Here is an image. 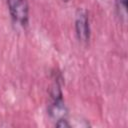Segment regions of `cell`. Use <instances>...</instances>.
<instances>
[{
  "mask_svg": "<svg viewBox=\"0 0 128 128\" xmlns=\"http://www.w3.org/2000/svg\"><path fill=\"white\" fill-rule=\"evenodd\" d=\"M12 18L23 26L28 24L29 9L26 0H7Z\"/></svg>",
  "mask_w": 128,
  "mask_h": 128,
  "instance_id": "obj_1",
  "label": "cell"
},
{
  "mask_svg": "<svg viewBox=\"0 0 128 128\" xmlns=\"http://www.w3.org/2000/svg\"><path fill=\"white\" fill-rule=\"evenodd\" d=\"M75 30L79 41L86 43L90 38V26L87 11L78 9L75 15Z\"/></svg>",
  "mask_w": 128,
  "mask_h": 128,
  "instance_id": "obj_2",
  "label": "cell"
},
{
  "mask_svg": "<svg viewBox=\"0 0 128 128\" xmlns=\"http://www.w3.org/2000/svg\"><path fill=\"white\" fill-rule=\"evenodd\" d=\"M48 113L54 120H59L66 118L67 116V108L63 102V99L61 100H53L52 104L48 108Z\"/></svg>",
  "mask_w": 128,
  "mask_h": 128,
  "instance_id": "obj_3",
  "label": "cell"
},
{
  "mask_svg": "<svg viewBox=\"0 0 128 128\" xmlns=\"http://www.w3.org/2000/svg\"><path fill=\"white\" fill-rule=\"evenodd\" d=\"M115 7H116V12L121 21L124 23L127 20V0H115Z\"/></svg>",
  "mask_w": 128,
  "mask_h": 128,
  "instance_id": "obj_4",
  "label": "cell"
},
{
  "mask_svg": "<svg viewBox=\"0 0 128 128\" xmlns=\"http://www.w3.org/2000/svg\"><path fill=\"white\" fill-rule=\"evenodd\" d=\"M49 93H50L52 100H61L62 99V91H61L60 84H59V81L57 80V78L53 82V84L50 86Z\"/></svg>",
  "mask_w": 128,
  "mask_h": 128,
  "instance_id": "obj_5",
  "label": "cell"
},
{
  "mask_svg": "<svg viewBox=\"0 0 128 128\" xmlns=\"http://www.w3.org/2000/svg\"><path fill=\"white\" fill-rule=\"evenodd\" d=\"M55 125H56L57 127H60V128H68V127H70V124L68 123V120H67L66 118L57 120V122H56Z\"/></svg>",
  "mask_w": 128,
  "mask_h": 128,
  "instance_id": "obj_6",
  "label": "cell"
}]
</instances>
